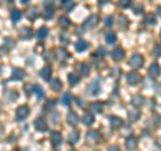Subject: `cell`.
<instances>
[{"instance_id":"obj_40","label":"cell","mask_w":161,"mask_h":151,"mask_svg":"<svg viewBox=\"0 0 161 151\" xmlns=\"http://www.w3.org/2000/svg\"><path fill=\"white\" fill-rule=\"evenodd\" d=\"M59 40H61L62 43H63V45H66V43H67L70 39H69V35L66 34V32H62L61 36H59Z\"/></svg>"},{"instance_id":"obj_36","label":"cell","mask_w":161,"mask_h":151,"mask_svg":"<svg viewBox=\"0 0 161 151\" xmlns=\"http://www.w3.org/2000/svg\"><path fill=\"white\" fill-rule=\"evenodd\" d=\"M118 20H120V27H121V28H126V27H128V23H129V20H128L126 16L120 15V16H118Z\"/></svg>"},{"instance_id":"obj_25","label":"cell","mask_w":161,"mask_h":151,"mask_svg":"<svg viewBox=\"0 0 161 151\" xmlns=\"http://www.w3.org/2000/svg\"><path fill=\"white\" fill-rule=\"evenodd\" d=\"M145 23L149 24V26H153L157 23V19H156V15L155 14H148V15L145 16Z\"/></svg>"},{"instance_id":"obj_22","label":"cell","mask_w":161,"mask_h":151,"mask_svg":"<svg viewBox=\"0 0 161 151\" xmlns=\"http://www.w3.org/2000/svg\"><path fill=\"white\" fill-rule=\"evenodd\" d=\"M104 103H101V101H96V103H93L91 104V109H93L94 112H97V113H100L104 111Z\"/></svg>"},{"instance_id":"obj_14","label":"cell","mask_w":161,"mask_h":151,"mask_svg":"<svg viewBox=\"0 0 161 151\" xmlns=\"http://www.w3.org/2000/svg\"><path fill=\"white\" fill-rule=\"evenodd\" d=\"M67 121H69V124L70 126H77L78 124V121H79V117L78 115H77L75 112H69V115H67Z\"/></svg>"},{"instance_id":"obj_48","label":"cell","mask_w":161,"mask_h":151,"mask_svg":"<svg viewBox=\"0 0 161 151\" xmlns=\"http://www.w3.org/2000/svg\"><path fill=\"white\" fill-rule=\"evenodd\" d=\"M77 104H78L79 107H85V100H83L82 97H77Z\"/></svg>"},{"instance_id":"obj_43","label":"cell","mask_w":161,"mask_h":151,"mask_svg":"<svg viewBox=\"0 0 161 151\" xmlns=\"http://www.w3.org/2000/svg\"><path fill=\"white\" fill-rule=\"evenodd\" d=\"M55 105H57V100H50V101H47V103H46L45 108H49V109H51V108H54Z\"/></svg>"},{"instance_id":"obj_12","label":"cell","mask_w":161,"mask_h":151,"mask_svg":"<svg viewBox=\"0 0 161 151\" xmlns=\"http://www.w3.org/2000/svg\"><path fill=\"white\" fill-rule=\"evenodd\" d=\"M51 73H53V69H51V66H45V68L42 69V70L39 72V76L42 77L43 80H49L51 77Z\"/></svg>"},{"instance_id":"obj_7","label":"cell","mask_w":161,"mask_h":151,"mask_svg":"<svg viewBox=\"0 0 161 151\" xmlns=\"http://www.w3.org/2000/svg\"><path fill=\"white\" fill-rule=\"evenodd\" d=\"M35 128L38 131H40V132H45V131H47V121L45 120V119H42V117H39V119H36L35 120Z\"/></svg>"},{"instance_id":"obj_11","label":"cell","mask_w":161,"mask_h":151,"mask_svg":"<svg viewBox=\"0 0 161 151\" xmlns=\"http://www.w3.org/2000/svg\"><path fill=\"white\" fill-rule=\"evenodd\" d=\"M149 76L152 77V78H156V77H159L160 76V66L159 64H152L151 65V68H149Z\"/></svg>"},{"instance_id":"obj_5","label":"cell","mask_w":161,"mask_h":151,"mask_svg":"<svg viewBox=\"0 0 161 151\" xmlns=\"http://www.w3.org/2000/svg\"><path fill=\"white\" fill-rule=\"evenodd\" d=\"M86 139L90 143L91 142H93V143H98V142L101 141V134L98 131H89V132H87V135H86Z\"/></svg>"},{"instance_id":"obj_23","label":"cell","mask_w":161,"mask_h":151,"mask_svg":"<svg viewBox=\"0 0 161 151\" xmlns=\"http://www.w3.org/2000/svg\"><path fill=\"white\" fill-rule=\"evenodd\" d=\"M47 35H49V28H47V27H40L38 30V32H36L38 39H45Z\"/></svg>"},{"instance_id":"obj_30","label":"cell","mask_w":161,"mask_h":151,"mask_svg":"<svg viewBox=\"0 0 161 151\" xmlns=\"http://www.w3.org/2000/svg\"><path fill=\"white\" fill-rule=\"evenodd\" d=\"M132 104L134 107H141L144 104V97H142V96H134L133 100H132Z\"/></svg>"},{"instance_id":"obj_20","label":"cell","mask_w":161,"mask_h":151,"mask_svg":"<svg viewBox=\"0 0 161 151\" xmlns=\"http://www.w3.org/2000/svg\"><path fill=\"white\" fill-rule=\"evenodd\" d=\"M122 119H120V117H117V116H112L110 117V124H112V127L113 128H120L121 126H122Z\"/></svg>"},{"instance_id":"obj_26","label":"cell","mask_w":161,"mask_h":151,"mask_svg":"<svg viewBox=\"0 0 161 151\" xmlns=\"http://www.w3.org/2000/svg\"><path fill=\"white\" fill-rule=\"evenodd\" d=\"M78 141H79V131H73L70 136H69V142H70L71 145H75Z\"/></svg>"},{"instance_id":"obj_3","label":"cell","mask_w":161,"mask_h":151,"mask_svg":"<svg viewBox=\"0 0 161 151\" xmlns=\"http://www.w3.org/2000/svg\"><path fill=\"white\" fill-rule=\"evenodd\" d=\"M142 64H144V57L141 54H134L133 57L130 58V65L133 68H141Z\"/></svg>"},{"instance_id":"obj_8","label":"cell","mask_w":161,"mask_h":151,"mask_svg":"<svg viewBox=\"0 0 161 151\" xmlns=\"http://www.w3.org/2000/svg\"><path fill=\"white\" fill-rule=\"evenodd\" d=\"M98 19H100V18H98V15H96V14H94V15H91V16H89V18L86 19L85 24H83V27H85V28L94 27V26L98 23Z\"/></svg>"},{"instance_id":"obj_15","label":"cell","mask_w":161,"mask_h":151,"mask_svg":"<svg viewBox=\"0 0 161 151\" xmlns=\"http://www.w3.org/2000/svg\"><path fill=\"white\" fill-rule=\"evenodd\" d=\"M57 54H58V60H59L61 62L66 61L69 57H70V54H69V51L66 50V49H63V47H61V49L57 51Z\"/></svg>"},{"instance_id":"obj_42","label":"cell","mask_w":161,"mask_h":151,"mask_svg":"<svg viewBox=\"0 0 161 151\" xmlns=\"http://www.w3.org/2000/svg\"><path fill=\"white\" fill-rule=\"evenodd\" d=\"M118 6L121 7V8H128V7L130 6V2L129 0H121V2L118 3Z\"/></svg>"},{"instance_id":"obj_53","label":"cell","mask_w":161,"mask_h":151,"mask_svg":"<svg viewBox=\"0 0 161 151\" xmlns=\"http://www.w3.org/2000/svg\"><path fill=\"white\" fill-rule=\"evenodd\" d=\"M71 151H74V150H71Z\"/></svg>"},{"instance_id":"obj_17","label":"cell","mask_w":161,"mask_h":151,"mask_svg":"<svg viewBox=\"0 0 161 151\" xmlns=\"http://www.w3.org/2000/svg\"><path fill=\"white\" fill-rule=\"evenodd\" d=\"M32 36V30L30 27H23L20 30V38L22 39H30Z\"/></svg>"},{"instance_id":"obj_21","label":"cell","mask_w":161,"mask_h":151,"mask_svg":"<svg viewBox=\"0 0 161 151\" xmlns=\"http://www.w3.org/2000/svg\"><path fill=\"white\" fill-rule=\"evenodd\" d=\"M71 101H73V94L70 93V92L63 93V96H62V104L69 105V104H71Z\"/></svg>"},{"instance_id":"obj_44","label":"cell","mask_w":161,"mask_h":151,"mask_svg":"<svg viewBox=\"0 0 161 151\" xmlns=\"http://www.w3.org/2000/svg\"><path fill=\"white\" fill-rule=\"evenodd\" d=\"M142 10H144L142 4H134V7H133V11H134L136 14H141V12H142Z\"/></svg>"},{"instance_id":"obj_10","label":"cell","mask_w":161,"mask_h":151,"mask_svg":"<svg viewBox=\"0 0 161 151\" xmlns=\"http://www.w3.org/2000/svg\"><path fill=\"white\" fill-rule=\"evenodd\" d=\"M51 142H53V145L54 146H61V143H62V135H61V132H58V131H54V132H51Z\"/></svg>"},{"instance_id":"obj_41","label":"cell","mask_w":161,"mask_h":151,"mask_svg":"<svg viewBox=\"0 0 161 151\" xmlns=\"http://www.w3.org/2000/svg\"><path fill=\"white\" fill-rule=\"evenodd\" d=\"M153 54H155L156 57H161V43L160 45H156V47L153 49Z\"/></svg>"},{"instance_id":"obj_46","label":"cell","mask_w":161,"mask_h":151,"mask_svg":"<svg viewBox=\"0 0 161 151\" xmlns=\"http://www.w3.org/2000/svg\"><path fill=\"white\" fill-rule=\"evenodd\" d=\"M105 24H106V27H110V26L113 24V18L112 16H108L105 19Z\"/></svg>"},{"instance_id":"obj_50","label":"cell","mask_w":161,"mask_h":151,"mask_svg":"<svg viewBox=\"0 0 161 151\" xmlns=\"http://www.w3.org/2000/svg\"><path fill=\"white\" fill-rule=\"evenodd\" d=\"M155 90L157 94H161V84H157V85L155 86Z\"/></svg>"},{"instance_id":"obj_51","label":"cell","mask_w":161,"mask_h":151,"mask_svg":"<svg viewBox=\"0 0 161 151\" xmlns=\"http://www.w3.org/2000/svg\"><path fill=\"white\" fill-rule=\"evenodd\" d=\"M58 119H59V113H54V115H53V121H54V123H57Z\"/></svg>"},{"instance_id":"obj_31","label":"cell","mask_w":161,"mask_h":151,"mask_svg":"<svg viewBox=\"0 0 161 151\" xmlns=\"http://www.w3.org/2000/svg\"><path fill=\"white\" fill-rule=\"evenodd\" d=\"M20 18H22V12L19 10H12V12H11V20L12 22H18V20H20Z\"/></svg>"},{"instance_id":"obj_16","label":"cell","mask_w":161,"mask_h":151,"mask_svg":"<svg viewBox=\"0 0 161 151\" xmlns=\"http://www.w3.org/2000/svg\"><path fill=\"white\" fill-rule=\"evenodd\" d=\"M39 15V11H38V7H30L27 11V16H28V19H31V20H35L36 18H38Z\"/></svg>"},{"instance_id":"obj_37","label":"cell","mask_w":161,"mask_h":151,"mask_svg":"<svg viewBox=\"0 0 161 151\" xmlns=\"http://www.w3.org/2000/svg\"><path fill=\"white\" fill-rule=\"evenodd\" d=\"M78 68H79V70H80V73H82L83 76H87V74H89V70H90V68H89V66H87L86 64H82V65H79Z\"/></svg>"},{"instance_id":"obj_28","label":"cell","mask_w":161,"mask_h":151,"mask_svg":"<svg viewBox=\"0 0 161 151\" xmlns=\"http://www.w3.org/2000/svg\"><path fill=\"white\" fill-rule=\"evenodd\" d=\"M50 84H51V88H53L54 90H59L61 88H62V81L59 78H54V80H51L50 81Z\"/></svg>"},{"instance_id":"obj_34","label":"cell","mask_w":161,"mask_h":151,"mask_svg":"<svg viewBox=\"0 0 161 151\" xmlns=\"http://www.w3.org/2000/svg\"><path fill=\"white\" fill-rule=\"evenodd\" d=\"M53 16H54V7H53V4H50V7H46L45 18L46 19H51Z\"/></svg>"},{"instance_id":"obj_24","label":"cell","mask_w":161,"mask_h":151,"mask_svg":"<svg viewBox=\"0 0 161 151\" xmlns=\"http://www.w3.org/2000/svg\"><path fill=\"white\" fill-rule=\"evenodd\" d=\"M34 92H35L36 97H38V100H42L45 97V92H43V88L40 85H34Z\"/></svg>"},{"instance_id":"obj_47","label":"cell","mask_w":161,"mask_h":151,"mask_svg":"<svg viewBox=\"0 0 161 151\" xmlns=\"http://www.w3.org/2000/svg\"><path fill=\"white\" fill-rule=\"evenodd\" d=\"M32 90H34V88H31L30 84L24 86V92H26V94H31V92H32Z\"/></svg>"},{"instance_id":"obj_29","label":"cell","mask_w":161,"mask_h":151,"mask_svg":"<svg viewBox=\"0 0 161 151\" xmlns=\"http://www.w3.org/2000/svg\"><path fill=\"white\" fill-rule=\"evenodd\" d=\"M106 42L109 43V45H113V43L117 42V35L114 32H108L106 34Z\"/></svg>"},{"instance_id":"obj_33","label":"cell","mask_w":161,"mask_h":151,"mask_svg":"<svg viewBox=\"0 0 161 151\" xmlns=\"http://www.w3.org/2000/svg\"><path fill=\"white\" fill-rule=\"evenodd\" d=\"M69 82H70V85H75V84H78L79 82V76L75 74V73L69 74Z\"/></svg>"},{"instance_id":"obj_19","label":"cell","mask_w":161,"mask_h":151,"mask_svg":"<svg viewBox=\"0 0 161 151\" xmlns=\"http://www.w3.org/2000/svg\"><path fill=\"white\" fill-rule=\"evenodd\" d=\"M82 121L86 124V126H90V124H93V123H94V115H93L91 112L85 113V116L82 117Z\"/></svg>"},{"instance_id":"obj_49","label":"cell","mask_w":161,"mask_h":151,"mask_svg":"<svg viewBox=\"0 0 161 151\" xmlns=\"http://www.w3.org/2000/svg\"><path fill=\"white\" fill-rule=\"evenodd\" d=\"M108 151H121L120 150V147L118 146H109V149H108Z\"/></svg>"},{"instance_id":"obj_27","label":"cell","mask_w":161,"mask_h":151,"mask_svg":"<svg viewBox=\"0 0 161 151\" xmlns=\"http://www.w3.org/2000/svg\"><path fill=\"white\" fill-rule=\"evenodd\" d=\"M14 45H15V40H14L12 38H6V40H4V50L6 51H10L11 49L14 47Z\"/></svg>"},{"instance_id":"obj_9","label":"cell","mask_w":161,"mask_h":151,"mask_svg":"<svg viewBox=\"0 0 161 151\" xmlns=\"http://www.w3.org/2000/svg\"><path fill=\"white\" fill-rule=\"evenodd\" d=\"M126 149L128 150H134L137 147V138L134 135H130L126 138Z\"/></svg>"},{"instance_id":"obj_38","label":"cell","mask_w":161,"mask_h":151,"mask_svg":"<svg viewBox=\"0 0 161 151\" xmlns=\"http://www.w3.org/2000/svg\"><path fill=\"white\" fill-rule=\"evenodd\" d=\"M62 7H63L65 10H71L73 7H74V2H70V0H65V2H62Z\"/></svg>"},{"instance_id":"obj_18","label":"cell","mask_w":161,"mask_h":151,"mask_svg":"<svg viewBox=\"0 0 161 151\" xmlns=\"http://www.w3.org/2000/svg\"><path fill=\"white\" fill-rule=\"evenodd\" d=\"M87 47H89V43H87L86 40H83V39H79L78 42L75 43V49H77V51H85Z\"/></svg>"},{"instance_id":"obj_45","label":"cell","mask_w":161,"mask_h":151,"mask_svg":"<svg viewBox=\"0 0 161 151\" xmlns=\"http://www.w3.org/2000/svg\"><path fill=\"white\" fill-rule=\"evenodd\" d=\"M18 97H19V93L18 92H11V94H10V100L11 101H14V100H18Z\"/></svg>"},{"instance_id":"obj_6","label":"cell","mask_w":161,"mask_h":151,"mask_svg":"<svg viewBox=\"0 0 161 151\" xmlns=\"http://www.w3.org/2000/svg\"><path fill=\"white\" fill-rule=\"evenodd\" d=\"M87 92H89V94L91 96H96L101 92V86H100V82L98 81H93V82L89 85V89H87Z\"/></svg>"},{"instance_id":"obj_4","label":"cell","mask_w":161,"mask_h":151,"mask_svg":"<svg viewBox=\"0 0 161 151\" xmlns=\"http://www.w3.org/2000/svg\"><path fill=\"white\" fill-rule=\"evenodd\" d=\"M126 80H128V82H129V84L134 85V84H138L141 81V76L138 74L137 72H130V73H128Z\"/></svg>"},{"instance_id":"obj_39","label":"cell","mask_w":161,"mask_h":151,"mask_svg":"<svg viewBox=\"0 0 161 151\" xmlns=\"http://www.w3.org/2000/svg\"><path fill=\"white\" fill-rule=\"evenodd\" d=\"M105 53H106V51H105V49H104V47H98V49H97V51H96V53H94V56H96L97 58H102V57L105 56Z\"/></svg>"},{"instance_id":"obj_52","label":"cell","mask_w":161,"mask_h":151,"mask_svg":"<svg viewBox=\"0 0 161 151\" xmlns=\"http://www.w3.org/2000/svg\"><path fill=\"white\" fill-rule=\"evenodd\" d=\"M157 14H159V15L161 16V7H159V8H157Z\"/></svg>"},{"instance_id":"obj_13","label":"cell","mask_w":161,"mask_h":151,"mask_svg":"<svg viewBox=\"0 0 161 151\" xmlns=\"http://www.w3.org/2000/svg\"><path fill=\"white\" fill-rule=\"evenodd\" d=\"M124 54H125L124 53V50L121 49V47H117V49H114L112 51V58L114 61H120V60H122L124 58Z\"/></svg>"},{"instance_id":"obj_32","label":"cell","mask_w":161,"mask_h":151,"mask_svg":"<svg viewBox=\"0 0 161 151\" xmlns=\"http://www.w3.org/2000/svg\"><path fill=\"white\" fill-rule=\"evenodd\" d=\"M138 117H140V111H138V109H132L129 112V120L130 121H136Z\"/></svg>"},{"instance_id":"obj_35","label":"cell","mask_w":161,"mask_h":151,"mask_svg":"<svg viewBox=\"0 0 161 151\" xmlns=\"http://www.w3.org/2000/svg\"><path fill=\"white\" fill-rule=\"evenodd\" d=\"M59 24L62 27H69V26L71 24V22L67 16H59Z\"/></svg>"},{"instance_id":"obj_2","label":"cell","mask_w":161,"mask_h":151,"mask_svg":"<svg viewBox=\"0 0 161 151\" xmlns=\"http://www.w3.org/2000/svg\"><path fill=\"white\" fill-rule=\"evenodd\" d=\"M24 76H26V72L23 70V69L15 68L12 70V74H11V80L12 81H20V80L24 78Z\"/></svg>"},{"instance_id":"obj_1","label":"cell","mask_w":161,"mask_h":151,"mask_svg":"<svg viewBox=\"0 0 161 151\" xmlns=\"http://www.w3.org/2000/svg\"><path fill=\"white\" fill-rule=\"evenodd\" d=\"M28 115H30V108H28L27 105H22L16 109L15 119H16V121H23Z\"/></svg>"}]
</instances>
